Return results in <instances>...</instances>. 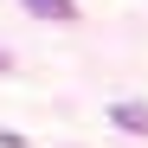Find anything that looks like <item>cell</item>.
I'll use <instances>...</instances> for the list:
<instances>
[{"instance_id":"4","label":"cell","mask_w":148,"mask_h":148,"mask_svg":"<svg viewBox=\"0 0 148 148\" xmlns=\"http://www.w3.org/2000/svg\"><path fill=\"white\" fill-rule=\"evenodd\" d=\"M0 64H7V52H0Z\"/></svg>"},{"instance_id":"1","label":"cell","mask_w":148,"mask_h":148,"mask_svg":"<svg viewBox=\"0 0 148 148\" xmlns=\"http://www.w3.org/2000/svg\"><path fill=\"white\" fill-rule=\"evenodd\" d=\"M19 7H26L32 19H58V26H64V19H77V0H19Z\"/></svg>"},{"instance_id":"2","label":"cell","mask_w":148,"mask_h":148,"mask_svg":"<svg viewBox=\"0 0 148 148\" xmlns=\"http://www.w3.org/2000/svg\"><path fill=\"white\" fill-rule=\"evenodd\" d=\"M110 122H116V129H129V135H148V103H116Z\"/></svg>"},{"instance_id":"3","label":"cell","mask_w":148,"mask_h":148,"mask_svg":"<svg viewBox=\"0 0 148 148\" xmlns=\"http://www.w3.org/2000/svg\"><path fill=\"white\" fill-rule=\"evenodd\" d=\"M0 148H26V135H13V129H0Z\"/></svg>"}]
</instances>
